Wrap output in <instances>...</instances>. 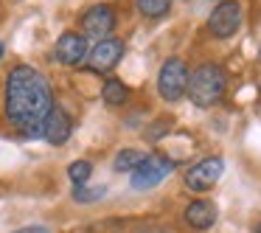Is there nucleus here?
<instances>
[{
  "label": "nucleus",
  "instance_id": "6ab92c4d",
  "mask_svg": "<svg viewBox=\"0 0 261 233\" xmlns=\"http://www.w3.org/2000/svg\"><path fill=\"white\" fill-rule=\"evenodd\" d=\"M3 54H6V48H3V42H0V59H3Z\"/></svg>",
  "mask_w": 261,
  "mask_h": 233
},
{
  "label": "nucleus",
  "instance_id": "1a4fd4ad",
  "mask_svg": "<svg viewBox=\"0 0 261 233\" xmlns=\"http://www.w3.org/2000/svg\"><path fill=\"white\" fill-rule=\"evenodd\" d=\"M115 31V12L107 3L90 6L82 14V34L85 37H96V40H110V34Z\"/></svg>",
  "mask_w": 261,
  "mask_h": 233
},
{
  "label": "nucleus",
  "instance_id": "f3484780",
  "mask_svg": "<svg viewBox=\"0 0 261 233\" xmlns=\"http://www.w3.org/2000/svg\"><path fill=\"white\" fill-rule=\"evenodd\" d=\"M14 233H48V227L45 225H29V227H20Z\"/></svg>",
  "mask_w": 261,
  "mask_h": 233
},
{
  "label": "nucleus",
  "instance_id": "ddd939ff",
  "mask_svg": "<svg viewBox=\"0 0 261 233\" xmlns=\"http://www.w3.org/2000/svg\"><path fill=\"white\" fill-rule=\"evenodd\" d=\"M143 158H146V152H141V149H121L113 160V169L118 171V174H124V171L132 174V171L143 163Z\"/></svg>",
  "mask_w": 261,
  "mask_h": 233
},
{
  "label": "nucleus",
  "instance_id": "f257e3e1",
  "mask_svg": "<svg viewBox=\"0 0 261 233\" xmlns=\"http://www.w3.org/2000/svg\"><path fill=\"white\" fill-rule=\"evenodd\" d=\"M54 107H57L54 90L42 70L31 65H14L9 70L6 87H3V110L14 132H20L23 138H42L45 121Z\"/></svg>",
  "mask_w": 261,
  "mask_h": 233
},
{
  "label": "nucleus",
  "instance_id": "aec40b11",
  "mask_svg": "<svg viewBox=\"0 0 261 233\" xmlns=\"http://www.w3.org/2000/svg\"><path fill=\"white\" fill-rule=\"evenodd\" d=\"M255 233H261V225H258V227H255Z\"/></svg>",
  "mask_w": 261,
  "mask_h": 233
},
{
  "label": "nucleus",
  "instance_id": "f03ea898",
  "mask_svg": "<svg viewBox=\"0 0 261 233\" xmlns=\"http://www.w3.org/2000/svg\"><path fill=\"white\" fill-rule=\"evenodd\" d=\"M227 90V76L225 68L216 62H202L199 68H194L191 79H188V93L197 107H214Z\"/></svg>",
  "mask_w": 261,
  "mask_h": 233
},
{
  "label": "nucleus",
  "instance_id": "f8f14e48",
  "mask_svg": "<svg viewBox=\"0 0 261 233\" xmlns=\"http://www.w3.org/2000/svg\"><path fill=\"white\" fill-rule=\"evenodd\" d=\"M101 98H104V104H110V107H121V104L129 101V87H126L121 79L110 76V79L104 82V87H101Z\"/></svg>",
  "mask_w": 261,
  "mask_h": 233
},
{
  "label": "nucleus",
  "instance_id": "0eeeda50",
  "mask_svg": "<svg viewBox=\"0 0 261 233\" xmlns=\"http://www.w3.org/2000/svg\"><path fill=\"white\" fill-rule=\"evenodd\" d=\"M121 57H124V42L121 40H113V37H110V40H98L85 59V70L104 76L121 62Z\"/></svg>",
  "mask_w": 261,
  "mask_h": 233
},
{
  "label": "nucleus",
  "instance_id": "dca6fc26",
  "mask_svg": "<svg viewBox=\"0 0 261 233\" xmlns=\"http://www.w3.org/2000/svg\"><path fill=\"white\" fill-rule=\"evenodd\" d=\"M90 174H93L90 160H73V163L68 166V177L73 180V186H85V183L90 180Z\"/></svg>",
  "mask_w": 261,
  "mask_h": 233
},
{
  "label": "nucleus",
  "instance_id": "9d476101",
  "mask_svg": "<svg viewBox=\"0 0 261 233\" xmlns=\"http://www.w3.org/2000/svg\"><path fill=\"white\" fill-rule=\"evenodd\" d=\"M70 132H73V121H70V115L57 104V107L51 110V115H48V121H45L42 138H45L51 146H62V143H68Z\"/></svg>",
  "mask_w": 261,
  "mask_h": 233
},
{
  "label": "nucleus",
  "instance_id": "9b49d317",
  "mask_svg": "<svg viewBox=\"0 0 261 233\" xmlns=\"http://www.w3.org/2000/svg\"><path fill=\"white\" fill-rule=\"evenodd\" d=\"M182 219H186V225L194 227V230H208L216 222V205L211 202V199H194V202L186 205Z\"/></svg>",
  "mask_w": 261,
  "mask_h": 233
},
{
  "label": "nucleus",
  "instance_id": "4468645a",
  "mask_svg": "<svg viewBox=\"0 0 261 233\" xmlns=\"http://www.w3.org/2000/svg\"><path fill=\"white\" fill-rule=\"evenodd\" d=\"M135 6H138V12H141L143 17L158 20L171 9V0H135Z\"/></svg>",
  "mask_w": 261,
  "mask_h": 233
},
{
  "label": "nucleus",
  "instance_id": "423d86ee",
  "mask_svg": "<svg viewBox=\"0 0 261 233\" xmlns=\"http://www.w3.org/2000/svg\"><path fill=\"white\" fill-rule=\"evenodd\" d=\"M222 171H225V160L222 158H202L199 163H194L191 169L186 171L182 183H186V188L191 194H205L216 186Z\"/></svg>",
  "mask_w": 261,
  "mask_h": 233
},
{
  "label": "nucleus",
  "instance_id": "7ed1b4c3",
  "mask_svg": "<svg viewBox=\"0 0 261 233\" xmlns=\"http://www.w3.org/2000/svg\"><path fill=\"white\" fill-rule=\"evenodd\" d=\"M188 79H191V70L182 62L180 57H171L160 65L158 73V93L166 98V101H180L188 93Z\"/></svg>",
  "mask_w": 261,
  "mask_h": 233
},
{
  "label": "nucleus",
  "instance_id": "6e6552de",
  "mask_svg": "<svg viewBox=\"0 0 261 233\" xmlns=\"http://www.w3.org/2000/svg\"><path fill=\"white\" fill-rule=\"evenodd\" d=\"M87 54H90L87 37L79 34V31H65V34L57 40V45H54V59H57L59 65H68V68L85 65Z\"/></svg>",
  "mask_w": 261,
  "mask_h": 233
},
{
  "label": "nucleus",
  "instance_id": "20e7f679",
  "mask_svg": "<svg viewBox=\"0 0 261 233\" xmlns=\"http://www.w3.org/2000/svg\"><path fill=\"white\" fill-rule=\"evenodd\" d=\"M174 169H177V163L171 158H166V154H158V152L146 154L143 163L129 174V186L135 191H146V188H154L158 183H163Z\"/></svg>",
  "mask_w": 261,
  "mask_h": 233
},
{
  "label": "nucleus",
  "instance_id": "a211bd4d",
  "mask_svg": "<svg viewBox=\"0 0 261 233\" xmlns=\"http://www.w3.org/2000/svg\"><path fill=\"white\" fill-rule=\"evenodd\" d=\"M138 233H174V230H166V227H152V230H138Z\"/></svg>",
  "mask_w": 261,
  "mask_h": 233
},
{
  "label": "nucleus",
  "instance_id": "2eb2a0df",
  "mask_svg": "<svg viewBox=\"0 0 261 233\" xmlns=\"http://www.w3.org/2000/svg\"><path fill=\"white\" fill-rule=\"evenodd\" d=\"M107 197V186H76L73 188V199L76 202H98V199H104Z\"/></svg>",
  "mask_w": 261,
  "mask_h": 233
},
{
  "label": "nucleus",
  "instance_id": "39448f33",
  "mask_svg": "<svg viewBox=\"0 0 261 233\" xmlns=\"http://www.w3.org/2000/svg\"><path fill=\"white\" fill-rule=\"evenodd\" d=\"M242 29V6L239 0H222L216 9L208 14V31L216 40H227Z\"/></svg>",
  "mask_w": 261,
  "mask_h": 233
}]
</instances>
